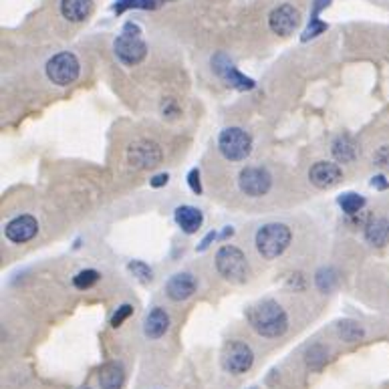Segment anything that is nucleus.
I'll use <instances>...</instances> for the list:
<instances>
[{
	"label": "nucleus",
	"instance_id": "f257e3e1",
	"mask_svg": "<svg viewBox=\"0 0 389 389\" xmlns=\"http://www.w3.org/2000/svg\"><path fill=\"white\" fill-rule=\"evenodd\" d=\"M248 321L258 335L268 337V339L284 335V331L288 327L286 313L277 301H260L254 307H250Z\"/></svg>",
	"mask_w": 389,
	"mask_h": 389
},
{
	"label": "nucleus",
	"instance_id": "f03ea898",
	"mask_svg": "<svg viewBox=\"0 0 389 389\" xmlns=\"http://www.w3.org/2000/svg\"><path fill=\"white\" fill-rule=\"evenodd\" d=\"M291 228L286 224H279V222H272V224H266L260 230L256 232V250L268 258H277L281 256L284 250L291 244Z\"/></svg>",
	"mask_w": 389,
	"mask_h": 389
},
{
	"label": "nucleus",
	"instance_id": "7ed1b4c3",
	"mask_svg": "<svg viewBox=\"0 0 389 389\" xmlns=\"http://www.w3.org/2000/svg\"><path fill=\"white\" fill-rule=\"evenodd\" d=\"M216 268L218 272L234 284L247 283L248 263L242 250L236 247H222L216 254Z\"/></svg>",
	"mask_w": 389,
	"mask_h": 389
},
{
	"label": "nucleus",
	"instance_id": "20e7f679",
	"mask_svg": "<svg viewBox=\"0 0 389 389\" xmlns=\"http://www.w3.org/2000/svg\"><path fill=\"white\" fill-rule=\"evenodd\" d=\"M218 147L222 156L230 161H242L250 156L252 152V138L240 127H228L220 133Z\"/></svg>",
	"mask_w": 389,
	"mask_h": 389
},
{
	"label": "nucleus",
	"instance_id": "39448f33",
	"mask_svg": "<svg viewBox=\"0 0 389 389\" xmlns=\"http://www.w3.org/2000/svg\"><path fill=\"white\" fill-rule=\"evenodd\" d=\"M79 71H81L79 59L73 53L54 54L47 63V77L54 85H61V87H67V85L75 83L79 77Z\"/></svg>",
	"mask_w": 389,
	"mask_h": 389
},
{
	"label": "nucleus",
	"instance_id": "423d86ee",
	"mask_svg": "<svg viewBox=\"0 0 389 389\" xmlns=\"http://www.w3.org/2000/svg\"><path fill=\"white\" fill-rule=\"evenodd\" d=\"M254 363L252 349L242 341H230L222 351V367L230 373H247Z\"/></svg>",
	"mask_w": 389,
	"mask_h": 389
},
{
	"label": "nucleus",
	"instance_id": "0eeeda50",
	"mask_svg": "<svg viewBox=\"0 0 389 389\" xmlns=\"http://www.w3.org/2000/svg\"><path fill=\"white\" fill-rule=\"evenodd\" d=\"M113 49H115L117 59L129 67L140 65L147 54V45L140 38V35H129V33H122L117 36L113 43Z\"/></svg>",
	"mask_w": 389,
	"mask_h": 389
},
{
	"label": "nucleus",
	"instance_id": "6e6552de",
	"mask_svg": "<svg viewBox=\"0 0 389 389\" xmlns=\"http://www.w3.org/2000/svg\"><path fill=\"white\" fill-rule=\"evenodd\" d=\"M127 161L131 168H138V170L156 168L161 161V149L158 143L149 142V140H138L127 147Z\"/></svg>",
	"mask_w": 389,
	"mask_h": 389
},
{
	"label": "nucleus",
	"instance_id": "1a4fd4ad",
	"mask_svg": "<svg viewBox=\"0 0 389 389\" xmlns=\"http://www.w3.org/2000/svg\"><path fill=\"white\" fill-rule=\"evenodd\" d=\"M301 24V10L293 4H281L268 15V27L274 35H293Z\"/></svg>",
	"mask_w": 389,
	"mask_h": 389
},
{
	"label": "nucleus",
	"instance_id": "9d476101",
	"mask_svg": "<svg viewBox=\"0 0 389 389\" xmlns=\"http://www.w3.org/2000/svg\"><path fill=\"white\" fill-rule=\"evenodd\" d=\"M238 184H240V190L244 194L258 198V196H265L270 190L272 177H270V174L266 172L265 168H244L240 172Z\"/></svg>",
	"mask_w": 389,
	"mask_h": 389
},
{
	"label": "nucleus",
	"instance_id": "9b49d317",
	"mask_svg": "<svg viewBox=\"0 0 389 389\" xmlns=\"http://www.w3.org/2000/svg\"><path fill=\"white\" fill-rule=\"evenodd\" d=\"M212 69L218 73V77H222L230 87H236L238 91H248V89L254 87V81L248 79L247 75H242V73L238 71V69L234 67V63H232L230 59L224 53H218L214 57Z\"/></svg>",
	"mask_w": 389,
	"mask_h": 389
},
{
	"label": "nucleus",
	"instance_id": "f8f14e48",
	"mask_svg": "<svg viewBox=\"0 0 389 389\" xmlns=\"http://www.w3.org/2000/svg\"><path fill=\"white\" fill-rule=\"evenodd\" d=\"M343 177V172L337 163H331V161H317L311 172H309V179L313 186H317L318 190H329L337 186Z\"/></svg>",
	"mask_w": 389,
	"mask_h": 389
},
{
	"label": "nucleus",
	"instance_id": "ddd939ff",
	"mask_svg": "<svg viewBox=\"0 0 389 389\" xmlns=\"http://www.w3.org/2000/svg\"><path fill=\"white\" fill-rule=\"evenodd\" d=\"M36 232H38V222H36L33 216H18L13 222H8V226H6V238L10 242L22 244V242H29Z\"/></svg>",
	"mask_w": 389,
	"mask_h": 389
},
{
	"label": "nucleus",
	"instance_id": "4468645a",
	"mask_svg": "<svg viewBox=\"0 0 389 389\" xmlns=\"http://www.w3.org/2000/svg\"><path fill=\"white\" fill-rule=\"evenodd\" d=\"M196 279L190 274V272H177L174 274L168 284H166V291H168V297L172 299V301H186V299H190L192 295L196 293Z\"/></svg>",
	"mask_w": 389,
	"mask_h": 389
},
{
	"label": "nucleus",
	"instance_id": "2eb2a0df",
	"mask_svg": "<svg viewBox=\"0 0 389 389\" xmlns=\"http://www.w3.org/2000/svg\"><path fill=\"white\" fill-rule=\"evenodd\" d=\"M125 383V372L122 363L109 361L99 369V386L101 389H122Z\"/></svg>",
	"mask_w": 389,
	"mask_h": 389
},
{
	"label": "nucleus",
	"instance_id": "dca6fc26",
	"mask_svg": "<svg viewBox=\"0 0 389 389\" xmlns=\"http://www.w3.org/2000/svg\"><path fill=\"white\" fill-rule=\"evenodd\" d=\"M170 329V317L163 309H154L143 323V331L149 339H159L166 335V331Z\"/></svg>",
	"mask_w": 389,
	"mask_h": 389
},
{
	"label": "nucleus",
	"instance_id": "f3484780",
	"mask_svg": "<svg viewBox=\"0 0 389 389\" xmlns=\"http://www.w3.org/2000/svg\"><path fill=\"white\" fill-rule=\"evenodd\" d=\"M91 13L93 0H61V15L71 22H81L89 18Z\"/></svg>",
	"mask_w": 389,
	"mask_h": 389
},
{
	"label": "nucleus",
	"instance_id": "a211bd4d",
	"mask_svg": "<svg viewBox=\"0 0 389 389\" xmlns=\"http://www.w3.org/2000/svg\"><path fill=\"white\" fill-rule=\"evenodd\" d=\"M176 222L186 234H194L202 226L204 216L194 206H179L176 210Z\"/></svg>",
	"mask_w": 389,
	"mask_h": 389
},
{
	"label": "nucleus",
	"instance_id": "6ab92c4d",
	"mask_svg": "<svg viewBox=\"0 0 389 389\" xmlns=\"http://www.w3.org/2000/svg\"><path fill=\"white\" fill-rule=\"evenodd\" d=\"M365 238L373 247H386L389 242V220L373 218L365 226Z\"/></svg>",
	"mask_w": 389,
	"mask_h": 389
},
{
	"label": "nucleus",
	"instance_id": "aec40b11",
	"mask_svg": "<svg viewBox=\"0 0 389 389\" xmlns=\"http://www.w3.org/2000/svg\"><path fill=\"white\" fill-rule=\"evenodd\" d=\"M333 156L341 163H351L357 156V145L349 135H339L333 142Z\"/></svg>",
	"mask_w": 389,
	"mask_h": 389
},
{
	"label": "nucleus",
	"instance_id": "412c9836",
	"mask_svg": "<svg viewBox=\"0 0 389 389\" xmlns=\"http://www.w3.org/2000/svg\"><path fill=\"white\" fill-rule=\"evenodd\" d=\"M339 206L343 208V212L349 214V216H355V214H359L363 210V206H365V200L361 198L359 194H353V192H347V194H343L339 198Z\"/></svg>",
	"mask_w": 389,
	"mask_h": 389
},
{
	"label": "nucleus",
	"instance_id": "4be33fe9",
	"mask_svg": "<svg viewBox=\"0 0 389 389\" xmlns=\"http://www.w3.org/2000/svg\"><path fill=\"white\" fill-rule=\"evenodd\" d=\"M99 281V272L97 270H81L75 279H73V284L77 286V288H91L93 284Z\"/></svg>",
	"mask_w": 389,
	"mask_h": 389
},
{
	"label": "nucleus",
	"instance_id": "5701e85b",
	"mask_svg": "<svg viewBox=\"0 0 389 389\" xmlns=\"http://www.w3.org/2000/svg\"><path fill=\"white\" fill-rule=\"evenodd\" d=\"M129 270L133 272V277H138L142 283H149L152 279H154V272H152V268L147 265H143L142 260H135V263H131L129 265Z\"/></svg>",
	"mask_w": 389,
	"mask_h": 389
},
{
	"label": "nucleus",
	"instance_id": "b1692460",
	"mask_svg": "<svg viewBox=\"0 0 389 389\" xmlns=\"http://www.w3.org/2000/svg\"><path fill=\"white\" fill-rule=\"evenodd\" d=\"M327 31V22H323V20H311L309 22V27H307V31L302 33L301 41L302 43H307V41H311V38H317L321 33H325Z\"/></svg>",
	"mask_w": 389,
	"mask_h": 389
},
{
	"label": "nucleus",
	"instance_id": "393cba45",
	"mask_svg": "<svg viewBox=\"0 0 389 389\" xmlns=\"http://www.w3.org/2000/svg\"><path fill=\"white\" fill-rule=\"evenodd\" d=\"M341 335L345 337L347 341H359L363 337V331L355 323H341Z\"/></svg>",
	"mask_w": 389,
	"mask_h": 389
},
{
	"label": "nucleus",
	"instance_id": "a878e982",
	"mask_svg": "<svg viewBox=\"0 0 389 389\" xmlns=\"http://www.w3.org/2000/svg\"><path fill=\"white\" fill-rule=\"evenodd\" d=\"M131 313H133V307H131V304H124V307H119L117 313H115L113 318H111V325H113V327H122L124 321H127V318L131 317Z\"/></svg>",
	"mask_w": 389,
	"mask_h": 389
},
{
	"label": "nucleus",
	"instance_id": "bb28decb",
	"mask_svg": "<svg viewBox=\"0 0 389 389\" xmlns=\"http://www.w3.org/2000/svg\"><path fill=\"white\" fill-rule=\"evenodd\" d=\"M373 161H375V166H379V168H383V170H389V145H381V147L375 152Z\"/></svg>",
	"mask_w": 389,
	"mask_h": 389
},
{
	"label": "nucleus",
	"instance_id": "cd10ccee",
	"mask_svg": "<svg viewBox=\"0 0 389 389\" xmlns=\"http://www.w3.org/2000/svg\"><path fill=\"white\" fill-rule=\"evenodd\" d=\"M188 184H190V188L194 190L196 194L202 192V186H200V172H198V170H192V172L188 174Z\"/></svg>",
	"mask_w": 389,
	"mask_h": 389
},
{
	"label": "nucleus",
	"instance_id": "c85d7f7f",
	"mask_svg": "<svg viewBox=\"0 0 389 389\" xmlns=\"http://www.w3.org/2000/svg\"><path fill=\"white\" fill-rule=\"evenodd\" d=\"M331 4V0H315V4H313V17L311 20H318V13L323 10V8H327Z\"/></svg>",
	"mask_w": 389,
	"mask_h": 389
},
{
	"label": "nucleus",
	"instance_id": "c756f323",
	"mask_svg": "<svg viewBox=\"0 0 389 389\" xmlns=\"http://www.w3.org/2000/svg\"><path fill=\"white\" fill-rule=\"evenodd\" d=\"M163 184H168V174H159L152 179V186L154 188H159V186H163Z\"/></svg>",
	"mask_w": 389,
	"mask_h": 389
},
{
	"label": "nucleus",
	"instance_id": "7c9ffc66",
	"mask_svg": "<svg viewBox=\"0 0 389 389\" xmlns=\"http://www.w3.org/2000/svg\"><path fill=\"white\" fill-rule=\"evenodd\" d=\"M383 179H386V177H383V176L373 177L372 186H373V188H381V190H383V188H388V182H383Z\"/></svg>",
	"mask_w": 389,
	"mask_h": 389
},
{
	"label": "nucleus",
	"instance_id": "2f4dec72",
	"mask_svg": "<svg viewBox=\"0 0 389 389\" xmlns=\"http://www.w3.org/2000/svg\"><path fill=\"white\" fill-rule=\"evenodd\" d=\"M159 2H172V0H159Z\"/></svg>",
	"mask_w": 389,
	"mask_h": 389
},
{
	"label": "nucleus",
	"instance_id": "473e14b6",
	"mask_svg": "<svg viewBox=\"0 0 389 389\" xmlns=\"http://www.w3.org/2000/svg\"><path fill=\"white\" fill-rule=\"evenodd\" d=\"M85 389H87V388H85Z\"/></svg>",
	"mask_w": 389,
	"mask_h": 389
}]
</instances>
